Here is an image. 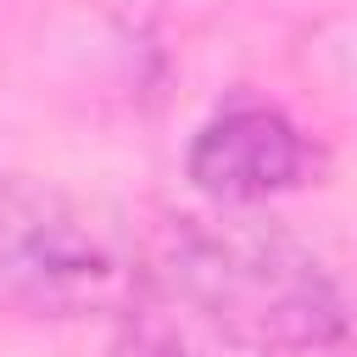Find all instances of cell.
Returning <instances> with one entry per match:
<instances>
[{"mask_svg": "<svg viewBox=\"0 0 357 357\" xmlns=\"http://www.w3.org/2000/svg\"><path fill=\"white\" fill-rule=\"evenodd\" d=\"M145 290L178 307L190 329L251 357L329 351L346 335L340 279L257 206L173 212L145 251Z\"/></svg>", "mask_w": 357, "mask_h": 357, "instance_id": "obj_1", "label": "cell"}, {"mask_svg": "<svg viewBox=\"0 0 357 357\" xmlns=\"http://www.w3.org/2000/svg\"><path fill=\"white\" fill-rule=\"evenodd\" d=\"M145 251L123 223L39 173L0 178V312L33 324L128 318Z\"/></svg>", "mask_w": 357, "mask_h": 357, "instance_id": "obj_2", "label": "cell"}, {"mask_svg": "<svg viewBox=\"0 0 357 357\" xmlns=\"http://www.w3.org/2000/svg\"><path fill=\"white\" fill-rule=\"evenodd\" d=\"M307 134L268 100H234L212 112L190 151H184V178L212 201V206H262L307 178Z\"/></svg>", "mask_w": 357, "mask_h": 357, "instance_id": "obj_3", "label": "cell"}]
</instances>
